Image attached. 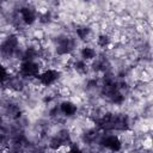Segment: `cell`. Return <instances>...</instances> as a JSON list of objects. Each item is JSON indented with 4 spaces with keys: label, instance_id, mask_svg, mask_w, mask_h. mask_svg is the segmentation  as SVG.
Wrapping results in <instances>:
<instances>
[{
    "label": "cell",
    "instance_id": "cell-1",
    "mask_svg": "<svg viewBox=\"0 0 153 153\" xmlns=\"http://www.w3.org/2000/svg\"><path fill=\"white\" fill-rule=\"evenodd\" d=\"M61 111L65 115H73L76 111V105L71 102H63L61 104Z\"/></svg>",
    "mask_w": 153,
    "mask_h": 153
},
{
    "label": "cell",
    "instance_id": "cell-2",
    "mask_svg": "<svg viewBox=\"0 0 153 153\" xmlns=\"http://www.w3.org/2000/svg\"><path fill=\"white\" fill-rule=\"evenodd\" d=\"M143 147H145V148H151V137H147V139L143 141Z\"/></svg>",
    "mask_w": 153,
    "mask_h": 153
}]
</instances>
